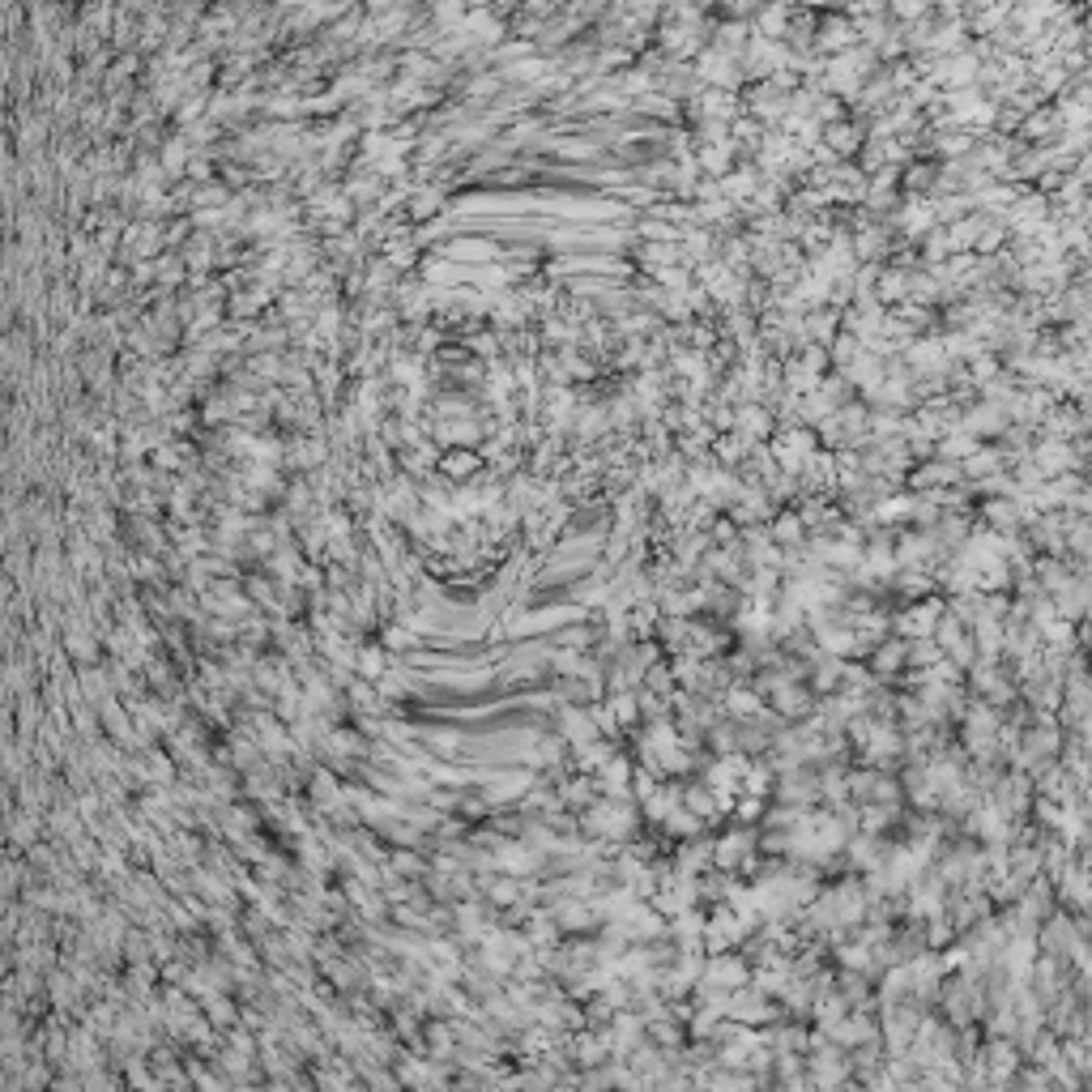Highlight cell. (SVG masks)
Listing matches in <instances>:
<instances>
[{
	"instance_id": "8",
	"label": "cell",
	"mask_w": 1092,
	"mask_h": 1092,
	"mask_svg": "<svg viewBox=\"0 0 1092 1092\" xmlns=\"http://www.w3.org/2000/svg\"><path fill=\"white\" fill-rule=\"evenodd\" d=\"M683 806H687V811H696L700 819H709V824L726 815L722 794H717L709 781H691V786H683Z\"/></svg>"
},
{
	"instance_id": "9",
	"label": "cell",
	"mask_w": 1092,
	"mask_h": 1092,
	"mask_svg": "<svg viewBox=\"0 0 1092 1092\" xmlns=\"http://www.w3.org/2000/svg\"><path fill=\"white\" fill-rule=\"evenodd\" d=\"M393 671V653L380 645V640H358V649H354V674H363V678H371V683H376L380 674H389Z\"/></svg>"
},
{
	"instance_id": "11",
	"label": "cell",
	"mask_w": 1092,
	"mask_h": 1092,
	"mask_svg": "<svg viewBox=\"0 0 1092 1092\" xmlns=\"http://www.w3.org/2000/svg\"><path fill=\"white\" fill-rule=\"evenodd\" d=\"M38 832H43V819H38V811H18V806H9V845L13 850H31V845L38 841Z\"/></svg>"
},
{
	"instance_id": "6",
	"label": "cell",
	"mask_w": 1092,
	"mask_h": 1092,
	"mask_svg": "<svg viewBox=\"0 0 1092 1092\" xmlns=\"http://www.w3.org/2000/svg\"><path fill=\"white\" fill-rule=\"evenodd\" d=\"M632 777H636V760H627L623 751H614L610 760L602 764V773H598V790L610 794V799H632Z\"/></svg>"
},
{
	"instance_id": "2",
	"label": "cell",
	"mask_w": 1092,
	"mask_h": 1092,
	"mask_svg": "<svg viewBox=\"0 0 1092 1092\" xmlns=\"http://www.w3.org/2000/svg\"><path fill=\"white\" fill-rule=\"evenodd\" d=\"M696 986H709V991H739V986H751V965L742 956H730V952L704 956V978Z\"/></svg>"
},
{
	"instance_id": "17",
	"label": "cell",
	"mask_w": 1092,
	"mask_h": 1092,
	"mask_svg": "<svg viewBox=\"0 0 1092 1092\" xmlns=\"http://www.w3.org/2000/svg\"><path fill=\"white\" fill-rule=\"evenodd\" d=\"M730 815H735L739 824H755V819H764V815H768V799H760V794H747V790H742L739 799H735V806H730Z\"/></svg>"
},
{
	"instance_id": "7",
	"label": "cell",
	"mask_w": 1092,
	"mask_h": 1092,
	"mask_svg": "<svg viewBox=\"0 0 1092 1092\" xmlns=\"http://www.w3.org/2000/svg\"><path fill=\"white\" fill-rule=\"evenodd\" d=\"M760 709H764V696L751 683H730L722 691V713L730 717V722H751Z\"/></svg>"
},
{
	"instance_id": "14",
	"label": "cell",
	"mask_w": 1092,
	"mask_h": 1092,
	"mask_svg": "<svg viewBox=\"0 0 1092 1092\" xmlns=\"http://www.w3.org/2000/svg\"><path fill=\"white\" fill-rule=\"evenodd\" d=\"M607 704L610 713L619 717L623 730H632L640 717H645V709H640V687H619V691H607Z\"/></svg>"
},
{
	"instance_id": "18",
	"label": "cell",
	"mask_w": 1092,
	"mask_h": 1092,
	"mask_svg": "<svg viewBox=\"0 0 1092 1092\" xmlns=\"http://www.w3.org/2000/svg\"><path fill=\"white\" fill-rule=\"evenodd\" d=\"M440 470L448 474V479H470V474L479 470V457L474 453H448V457H440Z\"/></svg>"
},
{
	"instance_id": "5",
	"label": "cell",
	"mask_w": 1092,
	"mask_h": 1092,
	"mask_svg": "<svg viewBox=\"0 0 1092 1092\" xmlns=\"http://www.w3.org/2000/svg\"><path fill=\"white\" fill-rule=\"evenodd\" d=\"M939 614H943V602H934V598L914 602V607H905V610L892 619V632L901 636V640L934 636V623H939Z\"/></svg>"
},
{
	"instance_id": "19",
	"label": "cell",
	"mask_w": 1092,
	"mask_h": 1092,
	"mask_svg": "<svg viewBox=\"0 0 1092 1092\" xmlns=\"http://www.w3.org/2000/svg\"><path fill=\"white\" fill-rule=\"evenodd\" d=\"M1029 803V786H1024V781H1003V786H998V806H1003V811H1020V806Z\"/></svg>"
},
{
	"instance_id": "4",
	"label": "cell",
	"mask_w": 1092,
	"mask_h": 1092,
	"mask_svg": "<svg viewBox=\"0 0 1092 1092\" xmlns=\"http://www.w3.org/2000/svg\"><path fill=\"white\" fill-rule=\"evenodd\" d=\"M495 870L517 875V879H534V875H543V854H538L525 837H508L495 850Z\"/></svg>"
},
{
	"instance_id": "1",
	"label": "cell",
	"mask_w": 1092,
	"mask_h": 1092,
	"mask_svg": "<svg viewBox=\"0 0 1092 1092\" xmlns=\"http://www.w3.org/2000/svg\"><path fill=\"white\" fill-rule=\"evenodd\" d=\"M755 850H760V837L751 832V824H739V828H730L713 841V867L730 875V870H739Z\"/></svg>"
},
{
	"instance_id": "3",
	"label": "cell",
	"mask_w": 1092,
	"mask_h": 1092,
	"mask_svg": "<svg viewBox=\"0 0 1092 1092\" xmlns=\"http://www.w3.org/2000/svg\"><path fill=\"white\" fill-rule=\"evenodd\" d=\"M768 709H773V717H781L786 726L794 722H806V717H815V687L806 683H781L773 696H768Z\"/></svg>"
},
{
	"instance_id": "10",
	"label": "cell",
	"mask_w": 1092,
	"mask_h": 1092,
	"mask_svg": "<svg viewBox=\"0 0 1092 1092\" xmlns=\"http://www.w3.org/2000/svg\"><path fill=\"white\" fill-rule=\"evenodd\" d=\"M658 828H662V832H666V837H671V841H700V837H704V828H709V819H700L696 811H687V806L678 803L674 811L666 815Z\"/></svg>"
},
{
	"instance_id": "13",
	"label": "cell",
	"mask_w": 1092,
	"mask_h": 1092,
	"mask_svg": "<svg viewBox=\"0 0 1092 1092\" xmlns=\"http://www.w3.org/2000/svg\"><path fill=\"white\" fill-rule=\"evenodd\" d=\"M418 739L431 747V755H440V760H457L461 747H466V739H461V730H444V726H422Z\"/></svg>"
},
{
	"instance_id": "15",
	"label": "cell",
	"mask_w": 1092,
	"mask_h": 1092,
	"mask_svg": "<svg viewBox=\"0 0 1092 1092\" xmlns=\"http://www.w3.org/2000/svg\"><path fill=\"white\" fill-rule=\"evenodd\" d=\"M901 666H909V640L901 645V640H883V645H875V653H870V671L875 674H892L901 671Z\"/></svg>"
},
{
	"instance_id": "16",
	"label": "cell",
	"mask_w": 1092,
	"mask_h": 1092,
	"mask_svg": "<svg viewBox=\"0 0 1092 1092\" xmlns=\"http://www.w3.org/2000/svg\"><path fill=\"white\" fill-rule=\"evenodd\" d=\"M773 543H777V546H786V550L803 546V543H806V521H803V517H794V512H786V517H777V521H773Z\"/></svg>"
},
{
	"instance_id": "12",
	"label": "cell",
	"mask_w": 1092,
	"mask_h": 1092,
	"mask_svg": "<svg viewBox=\"0 0 1092 1092\" xmlns=\"http://www.w3.org/2000/svg\"><path fill=\"white\" fill-rule=\"evenodd\" d=\"M376 640L389 653H410V649H418L422 645V632H415V627H410L406 619H384L380 623V632H376Z\"/></svg>"
}]
</instances>
